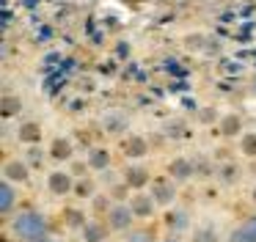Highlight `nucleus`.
<instances>
[{
	"mask_svg": "<svg viewBox=\"0 0 256 242\" xmlns=\"http://www.w3.org/2000/svg\"><path fill=\"white\" fill-rule=\"evenodd\" d=\"M50 157L58 160V162H61V160H69L72 157V140H69V138H56L52 146H50Z\"/></svg>",
	"mask_w": 256,
	"mask_h": 242,
	"instance_id": "obj_10",
	"label": "nucleus"
},
{
	"mask_svg": "<svg viewBox=\"0 0 256 242\" xmlns=\"http://www.w3.org/2000/svg\"><path fill=\"white\" fill-rule=\"evenodd\" d=\"M20 140L36 146V143L42 140V124H36V121H25V124L20 126Z\"/></svg>",
	"mask_w": 256,
	"mask_h": 242,
	"instance_id": "obj_9",
	"label": "nucleus"
},
{
	"mask_svg": "<svg viewBox=\"0 0 256 242\" xmlns=\"http://www.w3.org/2000/svg\"><path fill=\"white\" fill-rule=\"evenodd\" d=\"M74 192H78L80 198H88L91 192H94V182H91V179H80L78 184H74Z\"/></svg>",
	"mask_w": 256,
	"mask_h": 242,
	"instance_id": "obj_21",
	"label": "nucleus"
},
{
	"mask_svg": "<svg viewBox=\"0 0 256 242\" xmlns=\"http://www.w3.org/2000/svg\"><path fill=\"white\" fill-rule=\"evenodd\" d=\"M254 91H256V80H254Z\"/></svg>",
	"mask_w": 256,
	"mask_h": 242,
	"instance_id": "obj_25",
	"label": "nucleus"
},
{
	"mask_svg": "<svg viewBox=\"0 0 256 242\" xmlns=\"http://www.w3.org/2000/svg\"><path fill=\"white\" fill-rule=\"evenodd\" d=\"M14 187H12V182H0V212L6 214V212H12V206H14Z\"/></svg>",
	"mask_w": 256,
	"mask_h": 242,
	"instance_id": "obj_13",
	"label": "nucleus"
},
{
	"mask_svg": "<svg viewBox=\"0 0 256 242\" xmlns=\"http://www.w3.org/2000/svg\"><path fill=\"white\" fill-rule=\"evenodd\" d=\"M39 242H52V240H50V236H44V240H39Z\"/></svg>",
	"mask_w": 256,
	"mask_h": 242,
	"instance_id": "obj_24",
	"label": "nucleus"
},
{
	"mask_svg": "<svg viewBox=\"0 0 256 242\" xmlns=\"http://www.w3.org/2000/svg\"><path fill=\"white\" fill-rule=\"evenodd\" d=\"M12 228L20 240L39 242V240H44V234H47V220L42 218L39 212H22L20 218H14Z\"/></svg>",
	"mask_w": 256,
	"mask_h": 242,
	"instance_id": "obj_1",
	"label": "nucleus"
},
{
	"mask_svg": "<svg viewBox=\"0 0 256 242\" xmlns=\"http://www.w3.org/2000/svg\"><path fill=\"white\" fill-rule=\"evenodd\" d=\"M174 196H176V190H174V184L168 179H154V184H152V198H154L157 204H171Z\"/></svg>",
	"mask_w": 256,
	"mask_h": 242,
	"instance_id": "obj_3",
	"label": "nucleus"
},
{
	"mask_svg": "<svg viewBox=\"0 0 256 242\" xmlns=\"http://www.w3.org/2000/svg\"><path fill=\"white\" fill-rule=\"evenodd\" d=\"M127 187H135V190H140V187L149 182V170L140 168V165H132V168H127Z\"/></svg>",
	"mask_w": 256,
	"mask_h": 242,
	"instance_id": "obj_11",
	"label": "nucleus"
},
{
	"mask_svg": "<svg viewBox=\"0 0 256 242\" xmlns=\"http://www.w3.org/2000/svg\"><path fill=\"white\" fill-rule=\"evenodd\" d=\"M242 132V118L237 113H228V116H220V135L226 138H234Z\"/></svg>",
	"mask_w": 256,
	"mask_h": 242,
	"instance_id": "obj_8",
	"label": "nucleus"
},
{
	"mask_svg": "<svg viewBox=\"0 0 256 242\" xmlns=\"http://www.w3.org/2000/svg\"><path fill=\"white\" fill-rule=\"evenodd\" d=\"M116 55H118V58H127V55H130V44L127 42H118L116 44Z\"/></svg>",
	"mask_w": 256,
	"mask_h": 242,
	"instance_id": "obj_23",
	"label": "nucleus"
},
{
	"mask_svg": "<svg viewBox=\"0 0 256 242\" xmlns=\"http://www.w3.org/2000/svg\"><path fill=\"white\" fill-rule=\"evenodd\" d=\"M242 154H248V157H256V132H248V135H242Z\"/></svg>",
	"mask_w": 256,
	"mask_h": 242,
	"instance_id": "obj_20",
	"label": "nucleus"
},
{
	"mask_svg": "<svg viewBox=\"0 0 256 242\" xmlns=\"http://www.w3.org/2000/svg\"><path fill=\"white\" fill-rule=\"evenodd\" d=\"M132 209L130 206H124V204H116V206L108 212V223H110V228H116V231H124V228H130V223H132Z\"/></svg>",
	"mask_w": 256,
	"mask_h": 242,
	"instance_id": "obj_2",
	"label": "nucleus"
},
{
	"mask_svg": "<svg viewBox=\"0 0 256 242\" xmlns=\"http://www.w3.org/2000/svg\"><path fill=\"white\" fill-rule=\"evenodd\" d=\"M254 201H256V190H254Z\"/></svg>",
	"mask_w": 256,
	"mask_h": 242,
	"instance_id": "obj_26",
	"label": "nucleus"
},
{
	"mask_svg": "<svg viewBox=\"0 0 256 242\" xmlns=\"http://www.w3.org/2000/svg\"><path fill=\"white\" fill-rule=\"evenodd\" d=\"M83 240H86V242H102V240H105V226H100V223H86V226H83Z\"/></svg>",
	"mask_w": 256,
	"mask_h": 242,
	"instance_id": "obj_16",
	"label": "nucleus"
},
{
	"mask_svg": "<svg viewBox=\"0 0 256 242\" xmlns=\"http://www.w3.org/2000/svg\"><path fill=\"white\" fill-rule=\"evenodd\" d=\"M168 170H171L174 179H188V176L193 174V165H190L188 160L179 157V160H174V162H171V168H168Z\"/></svg>",
	"mask_w": 256,
	"mask_h": 242,
	"instance_id": "obj_17",
	"label": "nucleus"
},
{
	"mask_svg": "<svg viewBox=\"0 0 256 242\" xmlns=\"http://www.w3.org/2000/svg\"><path fill=\"white\" fill-rule=\"evenodd\" d=\"M108 165H110V152H105V148H94V152L88 154V168L105 170Z\"/></svg>",
	"mask_w": 256,
	"mask_h": 242,
	"instance_id": "obj_14",
	"label": "nucleus"
},
{
	"mask_svg": "<svg viewBox=\"0 0 256 242\" xmlns=\"http://www.w3.org/2000/svg\"><path fill=\"white\" fill-rule=\"evenodd\" d=\"M20 108H22V104H20V99L12 96V94H6V96L0 99V116H3V118H12V116H17Z\"/></svg>",
	"mask_w": 256,
	"mask_h": 242,
	"instance_id": "obj_15",
	"label": "nucleus"
},
{
	"mask_svg": "<svg viewBox=\"0 0 256 242\" xmlns=\"http://www.w3.org/2000/svg\"><path fill=\"white\" fill-rule=\"evenodd\" d=\"M154 204L157 201L152 196H135L132 201H130V209H132L138 218H152V214H154Z\"/></svg>",
	"mask_w": 256,
	"mask_h": 242,
	"instance_id": "obj_6",
	"label": "nucleus"
},
{
	"mask_svg": "<svg viewBox=\"0 0 256 242\" xmlns=\"http://www.w3.org/2000/svg\"><path fill=\"white\" fill-rule=\"evenodd\" d=\"M234 242H256V214L250 220H245L234 234Z\"/></svg>",
	"mask_w": 256,
	"mask_h": 242,
	"instance_id": "obj_12",
	"label": "nucleus"
},
{
	"mask_svg": "<svg viewBox=\"0 0 256 242\" xmlns=\"http://www.w3.org/2000/svg\"><path fill=\"white\" fill-rule=\"evenodd\" d=\"M3 174H6V182H28V165L22 160H8Z\"/></svg>",
	"mask_w": 256,
	"mask_h": 242,
	"instance_id": "obj_5",
	"label": "nucleus"
},
{
	"mask_svg": "<svg viewBox=\"0 0 256 242\" xmlns=\"http://www.w3.org/2000/svg\"><path fill=\"white\" fill-rule=\"evenodd\" d=\"M168 242H176V240H168Z\"/></svg>",
	"mask_w": 256,
	"mask_h": 242,
	"instance_id": "obj_27",
	"label": "nucleus"
},
{
	"mask_svg": "<svg viewBox=\"0 0 256 242\" xmlns=\"http://www.w3.org/2000/svg\"><path fill=\"white\" fill-rule=\"evenodd\" d=\"M146 152H149V143H146V138L132 135V138H127V140H124V154H127V157L138 160V157H144Z\"/></svg>",
	"mask_w": 256,
	"mask_h": 242,
	"instance_id": "obj_7",
	"label": "nucleus"
},
{
	"mask_svg": "<svg viewBox=\"0 0 256 242\" xmlns=\"http://www.w3.org/2000/svg\"><path fill=\"white\" fill-rule=\"evenodd\" d=\"M50 190L56 192V196H66V192H72L74 190V184H72V176L69 174H64V170H56V174H50Z\"/></svg>",
	"mask_w": 256,
	"mask_h": 242,
	"instance_id": "obj_4",
	"label": "nucleus"
},
{
	"mask_svg": "<svg viewBox=\"0 0 256 242\" xmlns=\"http://www.w3.org/2000/svg\"><path fill=\"white\" fill-rule=\"evenodd\" d=\"M198 118H201V124H212V121L218 118V110H215V108H204V110L198 113Z\"/></svg>",
	"mask_w": 256,
	"mask_h": 242,
	"instance_id": "obj_22",
	"label": "nucleus"
},
{
	"mask_svg": "<svg viewBox=\"0 0 256 242\" xmlns=\"http://www.w3.org/2000/svg\"><path fill=\"white\" fill-rule=\"evenodd\" d=\"M124 126H127V118H124L122 113H110V116L105 118V130H108V132H122Z\"/></svg>",
	"mask_w": 256,
	"mask_h": 242,
	"instance_id": "obj_18",
	"label": "nucleus"
},
{
	"mask_svg": "<svg viewBox=\"0 0 256 242\" xmlns=\"http://www.w3.org/2000/svg\"><path fill=\"white\" fill-rule=\"evenodd\" d=\"M64 218H66L69 228H83V226H86V218H83V212H80V209H66V214H64Z\"/></svg>",
	"mask_w": 256,
	"mask_h": 242,
	"instance_id": "obj_19",
	"label": "nucleus"
}]
</instances>
